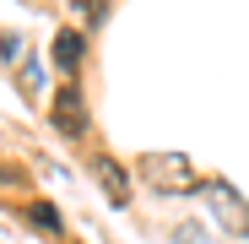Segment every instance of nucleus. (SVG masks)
<instances>
[{"instance_id":"1","label":"nucleus","mask_w":249,"mask_h":244,"mask_svg":"<svg viewBox=\"0 0 249 244\" xmlns=\"http://www.w3.org/2000/svg\"><path fill=\"white\" fill-rule=\"evenodd\" d=\"M54 49H60V55H54L60 71H76V60H81V33H60V44H54Z\"/></svg>"}]
</instances>
